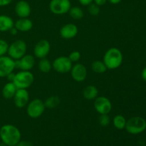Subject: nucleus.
<instances>
[{"instance_id":"28","label":"nucleus","mask_w":146,"mask_h":146,"mask_svg":"<svg viewBox=\"0 0 146 146\" xmlns=\"http://www.w3.org/2000/svg\"><path fill=\"white\" fill-rule=\"evenodd\" d=\"M9 48V44L5 40L0 39V57L7 54Z\"/></svg>"},{"instance_id":"31","label":"nucleus","mask_w":146,"mask_h":146,"mask_svg":"<svg viewBox=\"0 0 146 146\" xmlns=\"http://www.w3.org/2000/svg\"><path fill=\"white\" fill-rule=\"evenodd\" d=\"M80 4L83 6H87L88 7L89 4H91V3H93L94 0H78Z\"/></svg>"},{"instance_id":"12","label":"nucleus","mask_w":146,"mask_h":146,"mask_svg":"<svg viewBox=\"0 0 146 146\" xmlns=\"http://www.w3.org/2000/svg\"><path fill=\"white\" fill-rule=\"evenodd\" d=\"M71 75L73 79L76 82H83L86 80L87 76V68L84 64L77 63L71 68Z\"/></svg>"},{"instance_id":"34","label":"nucleus","mask_w":146,"mask_h":146,"mask_svg":"<svg viewBox=\"0 0 146 146\" xmlns=\"http://www.w3.org/2000/svg\"><path fill=\"white\" fill-rule=\"evenodd\" d=\"M14 76H15V74H14V73H11V74H9L8 76H7V79H8L9 81H10V82H12L13 81H14Z\"/></svg>"},{"instance_id":"16","label":"nucleus","mask_w":146,"mask_h":146,"mask_svg":"<svg viewBox=\"0 0 146 146\" xmlns=\"http://www.w3.org/2000/svg\"><path fill=\"white\" fill-rule=\"evenodd\" d=\"M15 12L19 18H28L31 12V6L27 1H19L15 6Z\"/></svg>"},{"instance_id":"2","label":"nucleus","mask_w":146,"mask_h":146,"mask_svg":"<svg viewBox=\"0 0 146 146\" xmlns=\"http://www.w3.org/2000/svg\"><path fill=\"white\" fill-rule=\"evenodd\" d=\"M123 60V56L121 50L115 47H112L106 51L104 56V63L107 69H117L121 66Z\"/></svg>"},{"instance_id":"6","label":"nucleus","mask_w":146,"mask_h":146,"mask_svg":"<svg viewBox=\"0 0 146 146\" xmlns=\"http://www.w3.org/2000/svg\"><path fill=\"white\" fill-rule=\"evenodd\" d=\"M27 106V115L31 118H39L43 115L46 109L44 102L38 98H35L29 102Z\"/></svg>"},{"instance_id":"37","label":"nucleus","mask_w":146,"mask_h":146,"mask_svg":"<svg viewBox=\"0 0 146 146\" xmlns=\"http://www.w3.org/2000/svg\"><path fill=\"white\" fill-rule=\"evenodd\" d=\"M122 0H108V1H109L111 4H119Z\"/></svg>"},{"instance_id":"11","label":"nucleus","mask_w":146,"mask_h":146,"mask_svg":"<svg viewBox=\"0 0 146 146\" xmlns=\"http://www.w3.org/2000/svg\"><path fill=\"white\" fill-rule=\"evenodd\" d=\"M51 51V44L46 39L40 40L36 43L34 48V54L36 58H46Z\"/></svg>"},{"instance_id":"9","label":"nucleus","mask_w":146,"mask_h":146,"mask_svg":"<svg viewBox=\"0 0 146 146\" xmlns=\"http://www.w3.org/2000/svg\"><path fill=\"white\" fill-rule=\"evenodd\" d=\"M16 68L15 60L9 56L0 57V78L7 77Z\"/></svg>"},{"instance_id":"8","label":"nucleus","mask_w":146,"mask_h":146,"mask_svg":"<svg viewBox=\"0 0 146 146\" xmlns=\"http://www.w3.org/2000/svg\"><path fill=\"white\" fill-rule=\"evenodd\" d=\"M73 66V63L69 58L64 56L57 57L52 63V68L60 74H66L70 72Z\"/></svg>"},{"instance_id":"35","label":"nucleus","mask_w":146,"mask_h":146,"mask_svg":"<svg viewBox=\"0 0 146 146\" xmlns=\"http://www.w3.org/2000/svg\"><path fill=\"white\" fill-rule=\"evenodd\" d=\"M141 77H142V78L144 81H146V67L143 69L142 73H141Z\"/></svg>"},{"instance_id":"17","label":"nucleus","mask_w":146,"mask_h":146,"mask_svg":"<svg viewBox=\"0 0 146 146\" xmlns=\"http://www.w3.org/2000/svg\"><path fill=\"white\" fill-rule=\"evenodd\" d=\"M14 27L18 31L27 32L33 28V22L29 18H20L14 22Z\"/></svg>"},{"instance_id":"27","label":"nucleus","mask_w":146,"mask_h":146,"mask_svg":"<svg viewBox=\"0 0 146 146\" xmlns=\"http://www.w3.org/2000/svg\"><path fill=\"white\" fill-rule=\"evenodd\" d=\"M98 122L101 126H108L111 122V119H110V117L108 116V114H101L98 118Z\"/></svg>"},{"instance_id":"15","label":"nucleus","mask_w":146,"mask_h":146,"mask_svg":"<svg viewBox=\"0 0 146 146\" xmlns=\"http://www.w3.org/2000/svg\"><path fill=\"white\" fill-rule=\"evenodd\" d=\"M78 29L76 24L70 23L63 26L60 29V35L64 39H71L78 34Z\"/></svg>"},{"instance_id":"13","label":"nucleus","mask_w":146,"mask_h":146,"mask_svg":"<svg viewBox=\"0 0 146 146\" xmlns=\"http://www.w3.org/2000/svg\"><path fill=\"white\" fill-rule=\"evenodd\" d=\"M14 105L19 108H24L29 101V94L28 91L24 88H18L14 96Z\"/></svg>"},{"instance_id":"18","label":"nucleus","mask_w":146,"mask_h":146,"mask_svg":"<svg viewBox=\"0 0 146 146\" xmlns=\"http://www.w3.org/2000/svg\"><path fill=\"white\" fill-rule=\"evenodd\" d=\"M14 27V21L9 16L5 14L0 15V31H8Z\"/></svg>"},{"instance_id":"1","label":"nucleus","mask_w":146,"mask_h":146,"mask_svg":"<svg viewBox=\"0 0 146 146\" xmlns=\"http://www.w3.org/2000/svg\"><path fill=\"white\" fill-rule=\"evenodd\" d=\"M0 138L7 146H15L21 141L19 129L11 124H5L0 128Z\"/></svg>"},{"instance_id":"10","label":"nucleus","mask_w":146,"mask_h":146,"mask_svg":"<svg viewBox=\"0 0 146 146\" xmlns=\"http://www.w3.org/2000/svg\"><path fill=\"white\" fill-rule=\"evenodd\" d=\"M94 108L96 111L101 114H108L112 110L111 101L107 97L98 96L94 100Z\"/></svg>"},{"instance_id":"21","label":"nucleus","mask_w":146,"mask_h":146,"mask_svg":"<svg viewBox=\"0 0 146 146\" xmlns=\"http://www.w3.org/2000/svg\"><path fill=\"white\" fill-rule=\"evenodd\" d=\"M61 102V99L58 96H51L48 98H46L45 101H44V104H45V107L49 109H53L58 106Z\"/></svg>"},{"instance_id":"26","label":"nucleus","mask_w":146,"mask_h":146,"mask_svg":"<svg viewBox=\"0 0 146 146\" xmlns=\"http://www.w3.org/2000/svg\"><path fill=\"white\" fill-rule=\"evenodd\" d=\"M88 12L92 16H97L100 13V7L95 3H91L88 6Z\"/></svg>"},{"instance_id":"22","label":"nucleus","mask_w":146,"mask_h":146,"mask_svg":"<svg viewBox=\"0 0 146 146\" xmlns=\"http://www.w3.org/2000/svg\"><path fill=\"white\" fill-rule=\"evenodd\" d=\"M38 66V69H39V71L41 72L44 73V74H47L52 68V64L46 58H44L40 59Z\"/></svg>"},{"instance_id":"32","label":"nucleus","mask_w":146,"mask_h":146,"mask_svg":"<svg viewBox=\"0 0 146 146\" xmlns=\"http://www.w3.org/2000/svg\"><path fill=\"white\" fill-rule=\"evenodd\" d=\"M13 0H0V7H6L12 2Z\"/></svg>"},{"instance_id":"20","label":"nucleus","mask_w":146,"mask_h":146,"mask_svg":"<svg viewBox=\"0 0 146 146\" xmlns=\"http://www.w3.org/2000/svg\"><path fill=\"white\" fill-rule=\"evenodd\" d=\"M83 96L85 99L88 100V101L95 100L98 96V88L95 86H87L83 91Z\"/></svg>"},{"instance_id":"24","label":"nucleus","mask_w":146,"mask_h":146,"mask_svg":"<svg viewBox=\"0 0 146 146\" xmlns=\"http://www.w3.org/2000/svg\"><path fill=\"white\" fill-rule=\"evenodd\" d=\"M126 119L122 115H116L113 119V124L118 130H123L126 125Z\"/></svg>"},{"instance_id":"7","label":"nucleus","mask_w":146,"mask_h":146,"mask_svg":"<svg viewBox=\"0 0 146 146\" xmlns=\"http://www.w3.org/2000/svg\"><path fill=\"white\" fill-rule=\"evenodd\" d=\"M71 7L70 0H51L49 3L50 11L56 15L66 14L69 11Z\"/></svg>"},{"instance_id":"38","label":"nucleus","mask_w":146,"mask_h":146,"mask_svg":"<svg viewBox=\"0 0 146 146\" xmlns=\"http://www.w3.org/2000/svg\"><path fill=\"white\" fill-rule=\"evenodd\" d=\"M0 146H7V145H6L3 142H1L0 143Z\"/></svg>"},{"instance_id":"19","label":"nucleus","mask_w":146,"mask_h":146,"mask_svg":"<svg viewBox=\"0 0 146 146\" xmlns=\"http://www.w3.org/2000/svg\"><path fill=\"white\" fill-rule=\"evenodd\" d=\"M17 88L13 82L9 81L2 88V96L6 99H11L14 98Z\"/></svg>"},{"instance_id":"23","label":"nucleus","mask_w":146,"mask_h":146,"mask_svg":"<svg viewBox=\"0 0 146 146\" xmlns=\"http://www.w3.org/2000/svg\"><path fill=\"white\" fill-rule=\"evenodd\" d=\"M91 69L94 73H96V74H104L107 71V68L104 61H99V60L94 61L92 63Z\"/></svg>"},{"instance_id":"33","label":"nucleus","mask_w":146,"mask_h":146,"mask_svg":"<svg viewBox=\"0 0 146 146\" xmlns=\"http://www.w3.org/2000/svg\"><path fill=\"white\" fill-rule=\"evenodd\" d=\"M94 1L96 4H97L99 7H101V6L105 5L108 0H94Z\"/></svg>"},{"instance_id":"4","label":"nucleus","mask_w":146,"mask_h":146,"mask_svg":"<svg viewBox=\"0 0 146 146\" xmlns=\"http://www.w3.org/2000/svg\"><path fill=\"white\" fill-rule=\"evenodd\" d=\"M125 129L133 135L141 133L146 129V121L141 116L132 117L126 121Z\"/></svg>"},{"instance_id":"14","label":"nucleus","mask_w":146,"mask_h":146,"mask_svg":"<svg viewBox=\"0 0 146 146\" xmlns=\"http://www.w3.org/2000/svg\"><path fill=\"white\" fill-rule=\"evenodd\" d=\"M16 68L21 69V71H30L35 64V58L31 54H26L24 56L18 60H15Z\"/></svg>"},{"instance_id":"3","label":"nucleus","mask_w":146,"mask_h":146,"mask_svg":"<svg viewBox=\"0 0 146 146\" xmlns=\"http://www.w3.org/2000/svg\"><path fill=\"white\" fill-rule=\"evenodd\" d=\"M34 81V74L30 71H21L15 74L14 81H12L17 88L27 89Z\"/></svg>"},{"instance_id":"29","label":"nucleus","mask_w":146,"mask_h":146,"mask_svg":"<svg viewBox=\"0 0 146 146\" xmlns=\"http://www.w3.org/2000/svg\"><path fill=\"white\" fill-rule=\"evenodd\" d=\"M68 57L69 58V59L71 60V61L72 63H76L81 59V55L79 51H74L69 54V56Z\"/></svg>"},{"instance_id":"25","label":"nucleus","mask_w":146,"mask_h":146,"mask_svg":"<svg viewBox=\"0 0 146 146\" xmlns=\"http://www.w3.org/2000/svg\"><path fill=\"white\" fill-rule=\"evenodd\" d=\"M68 13H69L71 18L76 20L81 19H82L84 16V13L83 9L81 7H71Z\"/></svg>"},{"instance_id":"36","label":"nucleus","mask_w":146,"mask_h":146,"mask_svg":"<svg viewBox=\"0 0 146 146\" xmlns=\"http://www.w3.org/2000/svg\"><path fill=\"white\" fill-rule=\"evenodd\" d=\"M9 31H10V32H11V34H12V35H17V32H18V31H17V29H16L14 27H13L12 29H11Z\"/></svg>"},{"instance_id":"30","label":"nucleus","mask_w":146,"mask_h":146,"mask_svg":"<svg viewBox=\"0 0 146 146\" xmlns=\"http://www.w3.org/2000/svg\"><path fill=\"white\" fill-rule=\"evenodd\" d=\"M15 146H34L31 141H20Z\"/></svg>"},{"instance_id":"5","label":"nucleus","mask_w":146,"mask_h":146,"mask_svg":"<svg viewBox=\"0 0 146 146\" xmlns=\"http://www.w3.org/2000/svg\"><path fill=\"white\" fill-rule=\"evenodd\" d=\"M27 45L23 40H17L9 45L8 54L9 56L14 60H18L27 54Z\"/></svg>"}]
</instances>
